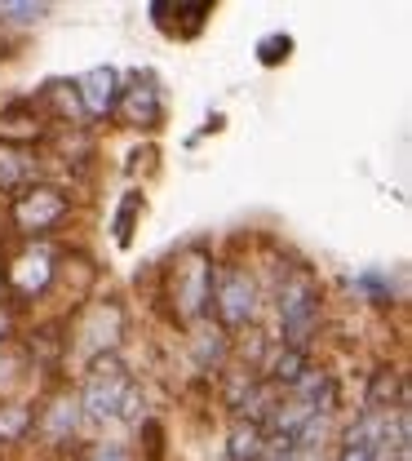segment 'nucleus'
Instances as JSON below:
<instances>
[{
	"label": "nucleus",
	"instance_id": "nucleus-1",
	"mask_svg": "<svg viewBox=\"0 0 412 461\" xmlns=\"http://www.w3.org/2000/svg\"><path fill=\"white\" fill-rule=\"evenodd\" d=\"M275 320H280V346L310 355L324 329V285L310 271L293 267L275 288Z\"/></svg>",
	"mask_w": 412,
	"mask_h": 461
},
{
	"label": "nucleus",
	"instance_id": "nucleus-2",
	"mask_svg": "<svg viewBox=\"0 0 412 461\" xmlns=\"http://www.w3.org/2000/svg\"><path fill=\"white\" fill-rule=\"evenodd\" d=\"M213 271H218V262H213V253H209V244H204V240L186 244V249L174 258V267H169V293H165V297H169V306H174L177 324L195 329V324H204V320H209Z\"/></svg>",
	"mask_w": 412,
	"mask_h": 461
},
{
	"label": "nucleus",
	"instance_id": "nucleus-3",
	"mask_svg": "<svg viewBox=\"0 0 412 461\" xmlns=\"http://www.w3.org/2000/svg\"><path fill=\"white\" fill-rule=\"evenodd\" d=\"M257 311H262V293L257 280L244 262H218L213 271V293H209V315L213 324L231 338L239 329H253L257 324Z\"/></svg>",
	"mask_w": 412,
	"mask_h": 461
},
{
	"label": "nucleus",
	"instance_id": "nucleus-4",
	"mask_svg": "<svg viewBox=\"0 0 412 461\" xmlns=\"http://www.w3.org/2000/svg\"><path fill=\"white\" fill-rule=\"evenodd\" d=\"M124 338V306L116 297H94L71 324H67V355L76 359H98V355H116Z\"/></svg>",
	"mask_w": 412,
	"mask_h": 461
},
{
	"label": "nucleus",
	"instance_id": "nucleus-5",
	"mask_svg": "<svg viewBox=\"0 0 412 461\" xmlns=\"http://www.w3.org/2000/svg\"><path fill=\"white\" fill-rule=\"evenodd\" d=\"M71 218V195L58 186H45V182H27L18 195H9V227L18 230L22 240H40V235H54Z\"/></svg>",
	"mask_w": 412,
	"mask_h": 461
},
{
	"label": "nucleus",
	"instance_id": "nucleus-6",
	"mask_svg": "<svg viewBox=\"0 0 412 461\" xmlns=\"http://www.w3.org/2000/svg\"><path fill=\"white\" fill-rule=\"evenodd\" d=\"M129 382H133V377H129V368L120 364V355H98V359H89L85 391H76L80 417H85L89 426H107V421H116L120 400H124Z\"/></svg>",
	"mask_w": 412,
	"mask_h": 461
},
{
	"label": "nucleus",
	"instance_id": "nucleus-7",
	"mask_svg": "<svg viewBox=\"0 0 412 461\" xmlns=\"http://www.w3.org/2000/svg\"><path fill=\"white\" fill-rule=\"evenodd\" d=\"M58 280V258H54V249H45V244H27L9 267H4V288H9V297L13 302H36V297H45L49 288Z\"/></svg>",
	"mask_w": 412,
	"mask_h": 461
},
{
	"label": "nucleus",
	"instance_id": "nucleus-8",
	"mask_svg": "<svg viewBox=\"0 0 412 461\" xmlns=\"http://www.w3.org/2000/svg\"><path fill=\"white\" fill-rule=\"evenodd\" d=\"M116 120L124 129H147V133L165 124V94L151 71H129L116 103Z\"/></svg>",
	"mask_w": 412,
	"mask_h": 461
},
{
	"label": "nucleus",
	"instance_id": "nucleus-9",
	"mask_svg": "<svg viewBox=\"0 0 412 461\" xmlns=\"http://www.w3.org/2000/svg\"><path fill=\"white\" fill-rule=\"evenodd\" d=\"M80 426H85V417H80L76 391H58V395H49L45 408L36 412V430H31V435H40L45 448H71L76 435H80Z\"/></svg>",
	"mask_w": 412,
	"mask_h": 461
},
{
	"label": "nucleus",
	"instance_id": "nucleus-10",
	"mask_svg": "<svg viewBox=\"0 0 412 461\" xmlns=\"http://www.w3.org/2000/svg\"><path fill=\"white\" fill-rule=\"evenodd\" d=\"M120 89H124V76H120L116 67H94V71H85V76L71 80V94H76L85 120H107V115H116Z\"/></svg>",
	"mask_w": 412,
	"mask_h": 461
},
{
	"label": "nucleus",
	"instance_id": "nucleus-11",
	"mask_svg": "<svg viewBox=\"0 0 412 461\" xmlns=\"http://www.w3.org/2000/svg\"><path fill=\"white\" fill-rule=\"evenodd\" d=\"M31 177H36V147L0 138V195H18Z\"/></svg>",
	"mask_w": 412,
	"mask_h": 461
},
{
	"label": "nucleus",
	"instance_id": "nucleus-12",
	"mask_svg": "<svg viewBox=\"0 0 412 461\" xmlns=\"http://www.w3.org/2000/svg\"><path fill=\"white\" fill-rule=\"evenodd\" d=\"M395 408H408V382L395 364H381L372 377H368V391H363V412H395Z\"/></svg>",
	"mask_w": 412,
	"mask_h": 461
},
{
	"label": "nucleus",
	"instance_id": "nucleus-13",
	"mask_svg": "<svg viewBox=\"0 0 412 461\" xmlns=\"http://www.w3.org/2000/svg\"><path fill=\"white\" fill-rule=\"evenodd\" d=\"M191 355H195V368H200V373H222V368L231 364V338H227L213 320H204V324H195Z\"/></svg>",
	"mask_w": 412,
	"mask_h": 461
},
{
	"label": "nucleus",
	"instance_id": "nucleus-14",
	"mask_svg": "<svg viewBox=\"0 0 412 461\" xmlns=\"http://www.w3.org/2000/svg\"><path fill=\"white\" fill-rule=\"evenodd\" d=\"M36 430V408L18 400H0V448H18Z\"/></svg>",
	"mask_w": 412,
	"mask_h": 461
},
{
	"label": "nucleus",
	"instance_id": "nucleus-15",
	"mask_svg": "<svg viewBox=\"0 0 412 461\" xmlns=\"http://www.w3.org/2000/svg\"><path fill=\"white\" fill-rule=\"evenodd\" d=\"M262 444H266V430H262L257 421H236V426H231V444H227V457L231 461H257Z\"/></svg>",
	"mask_w": 412,
	"mask_h": 461
},
{
	"label": "nucleus",
	"instance_id": "nucleus-16",
	"mask_svg": "<svg viewBox=\"0 0 412 461\" xmlns=\"http://www.w3.org/2000/svg\"><path fill=\"white\" fill-rule=\"evenodd\" d=\"M49 18V5H31V0H0V27H36Z\"/></svg>",
	"mask_w": 412,
	"mask_h": 461
},
{
	"label": "nucleus",
	"instance_id": "nucleus-17",
	"mask_svg": "<svg viewBox=\"0 0 412 461\" xmlns=\"http://www.w3.org/2000/svg\"><path fill=\"white\" fill-rule=\"evenodd\" d=\"M142 209H147V195L142 191H124V200H120V213H116V244L120 249H129L133 244V222L142 218Z\"/></svg>",
	"mask_w": 412,
	"mask_h": 461
},
{
	"label": "nucleus",
	"instance_id": "nucleus-18",
	"mask_svg": "<svg viewBox=\"0 0 412 461\" xmlns=\"http://www.w3.org/2000/svg\"><path fill=\"white\" fill-rule=\"evenodd\" d=\"M351 288H359L372 306H390V302H395V285H390V276H381V271H359L351 280Z\"/></svg>",
	"mask_w": 412,
	"mask_h": 461
},
{
	"label": "nucleus",
	"instance_id": "nucleus-19",
	"mask_svg": "<svg viewBox=\"0 0 412 461\" xmlns=\"http://www.w3.org/2000/svg\"><path fill=\"white\" fill-rule=\"evenodd\" d=\"M289 54H293V36L289 32H271V36L257 41V62L262 67H280V62H289Z\"/></svg>",
	"mask_w": 412,
	"mask_h": 461
},
{
	"label": "nucleus",
	"instance_id": "nucleus-20",
	"mask_svg": "<svg viewBox=\"0 0 412 461\" xmlns=\"http://www.w3.org/2000/svg\"><path fill=\"white\" fill-rule=\"evenodd\" d=\"M80 461H138V453H133L129 444H120V439H98V444L85 448Z\"/></svg>",
	"mask_w": 412,
	"mask_h": 461
},
{
	"label": "nucleus",
	"instance_id": "nucleus-21",
	"mask_svg": "<svg viewBox=\"0 0 412 461\" xmlns=\"http://www.w3.org/2000/svg\"><path fill=\"white\" fill-rule=\"evenodd\" d=\"M257 461H297V453H293V439H266L262 444V453H257Z\"/></svg>",
	"mask_w": 412,
	"mask_h": 461
},
{
	"label": "nucleus",
	"instance_id": "nucleus-22",
	"mask_svg": "<svg viewBox=\"0 0 412 461\" xmlns=\"http://www.w3.org/2000/svg\"><path fill=\"white\" fill-rule=\"evenodd\" d=\"M18 333V315H13V302H0V346L13 342Z\"/></svg>",
	"mask_w": 412,
	"mask_h": 461
}]
</instances>
